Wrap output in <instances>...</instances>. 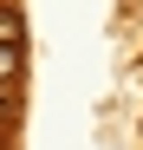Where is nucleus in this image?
<instances>
[{
	"instance_id": "obj_3",
	"label": "nucleus",
	"mask_w": 143,
	"mask_h": 150,
	"mask_svg": "<svg viewBox=\"0 0 143 150\" xmlns=\"http://www.w3.org/2000/svg\"><path fill=\"white\" fill-rule=\"evenodd\" d=\"M20 117V85H0V131H13Z\"/></svg>"
},
{
	"instance_id": "obj_1",
	"label": "nucleus",
	"mask_w": 143,
	"mask_h": 150,
	"mask_svg": "<svg viewBox=\"0 0 143 150\" xmlns=\"http://www.w3.org/2000/svg\"><path fill=\"white\" fill-rule=\"evenodd\" d=\"M0 46H26V20L13 0H0Z\"/></svg>"
},
{
	"instance_id": "obj_2",
	"label": "nucleus",
	"mask_w": 143,
	"mask_h": 150,
	"mask_svg": "<svg viewBox=\"0 0 143 150\" xmlns=\"http://www.w3.org/2000/svg\"><path fill=\"white\" fill-rule=\"evenodd\" d=\"M26 72V46H0V85H20Z\"/></svg>"
},
{
	"instance_id": "obj_4",
	"label": "nucleus",
	"mask_w": 143,
	"mask_h": 150,
	"mask_svg": "<svg viewBox=\"0 0 143 150\" xmlns=\"http://www.w3.org/2000/svg\"><path fill=\"white\" fill-rule=\"evenodd\" d=\"M0 150H7V137H0Z\"/></svg>"
}]
</instances>
